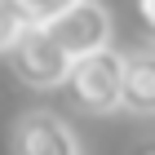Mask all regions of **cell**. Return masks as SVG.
I'll use <instances>...</instances> for the list:
<instances>
[{
    "instance_id": "cell-6",
    "label": "cell",
    "mask_w": 155,
    "mask_h": 155,
    "mask_svg": "<svg viewBox=\"0 0 155 155\" xmlns=\"http://www.w3.org/2000/svg\"><path fill=\"white\" fill-rule=\"evenodd\" d=\"M80 0H13V9L22 13L27 27H53L67 9H75Z\"/></svg>"
},
{
    "instance_id": "cell-4",
    "label": "cell",
    "mask_w": 155,
    "mask_h": 155,
    "mask_svg": "<svg viewBox=\"0 0 155 155\" xmlns=\"http://www.w3.org/2000/svg\"><path fill=\"white\" fill-rule=\"evenodd\" d=\"M13 151L18 155H80V142H75L71 124L58 120L53 111H31L13 129Z\"/></svg>"
},
{
    "instance_id": "cell-1",
    "label": "cell",
    "mask_w": 155,
    "mask_h": 155,
    "mask_svg": "<svg viewBox=\"0 0 155 155\" xmlns=\"http://www.w3.org/2000/svg\"><path fill=\"white\" fill-rule=\"evenodd\" d=\"M67 97L89 115H107V111L124 107V58L115 49L80 58L67 75Z\"/></svg>"
},
{
    "instance_id": "cell-9",
    "label": "cell",
    "mask_w": 155,
    "mask_h": 155,
    "mask_svg": "<svg viewBox=\"0 0 155 155\" xmlns=\"http://www.w3.org/2000/svg\"><path fill=\"white\" fill-rule=\"evenodd\" d=\"M146 155H155V151H146Z\"/></svg>"
},
{
    "instance_id": "cell-5",
    "label": "cell",
    "mask_w": 155,
    "mask_h": 155,
    "mask_svg": "<svg viewBox=\"0 0 155 155\" xmlns=\"http://www.w3.org/2000/svg\"><path fill=\"white\" fill-rule=\"evenodd\" d=\"M124 111L155 115V53L124 58Z\"/></svg>"
},
{
    "instance_id": "cell-2",
    "label": "cell",
    "mask_w": 155,
    "mask_h": 155,
    "mask_svg": "<svg viewBox=\"0 0 155 155\" xmlns=\"http://www.w3.org/2000/svg\"><path fill=\"white\" fill-rule=\"evenodd\" d=\"M9 67L31 89H67V75H71L75 62L62 53V45L49 36L45 27H27L22 40L9 49Z\"/></svg>"
},
{
    "instance_id": "cell-7",
    "label": "cell",
    "mask_w": 155,
    "mask_h": 155,
    "mask_svg": "<svg viewBox=\"0 0 155 155\" xmlns=\"http://www.w3.org/2000/svg\"><path fill=\"white\" fill-rule=\"evenodd\" d=\"M27 22H22V13L13 9V0H0V53H9L18 40H22Z\"/></svg>"
},
{
    "instance_id": "cell-8",
    "label": "cell",
    "mask_w": 155,
    "mask_h": 155,
    "mask_svg": "<svg viewBox=\"0 0 155 155\" xmlns=\"http://www.w3.org/2000/svg\"><path fill=\"white\" fill-rule=\"evenodd\" d=\"M137 18H142V27L155 36V0H137Z\"/></svg>"
},
{
    "instance_id": "cell-3",
    "label": "cell",
    "mask_w": 155,
    "mask_h": 155,
    "mask_svg": "<svg viewBox=\"0 0 155 155\" xmlns=\"http://www.w3.org/2000/svg\"><path fill=\"white\" fill-rule=\"evenodd\" d=\"M49 36L62 45V53L71 62L80 58H93L102 49H111V13L107 5H97V0H80L75 9H67L53 27H45Z\"/></svg>"
}]
</instances>
